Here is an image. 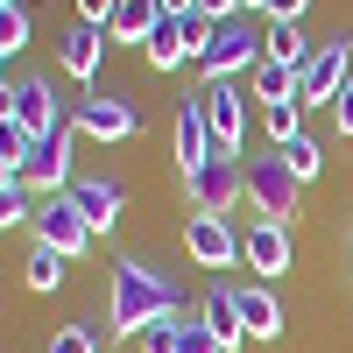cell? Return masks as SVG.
<instances>
[{"instance_id":"34","label":"cell","mask_w":353,"mask_h":353,"mask_svg":"<svg viewBox=\"0 0 353 353\" xmlns=\"http://www.w3.org/2000/svg\"><path fill=\"white\" fill-rule=\"evenodd\" d=\"M163 14H191V0H163Z\"/></svg>"},{"instance_id":"17","label":"cell","mask_w":353,"mask_h":353,"mask_svg":"<svg viewBox=\"0 0 353 353\" xmlns=\"http://www.w3.org/2000/svg\"><path fill=\"white\" fill-rule=\"evenodd\" d=\"M170 141H176V170H184V176H191V170H198L205 156L219 149V141H212V128H205V106H198V99H191L184 113H176V128H170Z\"/></svg>"},{"instance_id":"23","label":"cell","mask_w":353,"mask_h":353,"mask_svg":"<svg viewBox=\"0 0 353 353\" xmlns=\"http://www.w3.org/2000/svg\"><path fill=\"white\" fill-rule=\"evenodd\" d=\"M261 128H269V141L283 149L290 134H304V99H269L261 106Z\"/></svg>"},{"instance_id":"10","label":"cell","mask_w":353,"mask_h":353,"mask_svg":"<svg viewBox=\"0 0 353 353\" xmlns=\"http://www.w3.org/2000/svg\"><path fill=\"white\" fill-rule=\"evenodd\" d=\"M241 261L254 269V283H276L290 261H297V248H290V226H283V219H254V226L241 233Z\"/></svg>"},{"instance_id":"7","label":"cell","mask_w":353,"mask_h":353,"mask_svg":"<svg viewBox=\"0 0 353 353\" xmlns=\"http://www.w3.org/2000/svg\"><path fill=\"white\" fill-rule=\"evenodd\" d=\"M8 121H14L28 141H43L50 128H64V121H71V113H57V78H50V71H28V78H14Z\"/></svg>"},{"instance_id":"25","label":"cell","mask_w":353,"mask_h":353,"mask_svg":"<svg viewBox=\"0 0 353 353\" xmlns=\"http://www.w3.org/2000/svg\"><path fill=\"white\" fill-rule=\"evenodd\" d=\"M21 219H36V205H28V184L14 176V184H0V233L21 226Z\"/></svg>"},{"instance_id":"22","label":"cell","mask_w":353,"mask_h":353,"mask_svg":"<svg viewBox=\"0 0 353 353\" xmlns=\"http://www.w3.org/2000/svg\"><path fill=\"white\" fill-rule=\"evenodd\" d=\"M276 156L290 163V176H297V184H311V176H318V170H325V149H318V141H311V134H290V141H283V149H276Z\"/></svg>"},{"instance_id":"35","label":"cell","mask_w":353,"mask_h":353,"mask_svg":"<svg viewBox=\"0 0 353 353\" xmlns=\"http://www.w3.org/2000/svg\"><path fill=\"white\" fill-rule=\"evenodd\" d=\"M8 99H14V85H0V121H8Z\"/></svg>"},{"instance_id":"27","label":"cell","mask_w":353,"mask_h":353,"mask_svg":"<svg viewBox=\"0 0 353 353\" xmlns=\"http://www.w3.org/2000/svg\"><path fill=\"white\" fill-rule=\"evenodd\" d=\"M21 43H28V0H14V8H0V50L14 57Z\"/></svg>"},{"instance_id":"33","label":"cell","mask_w":353,"mask_h":353,"mask_svg":"<svg viewBox=\"0 0 353 353\" xmlns=\"http://www.w3.org/2000/svg\"><path fill=\"white\" fill-rule=\"evenodd\" d=\"M304 8H311V0H269V8H261V14H269V21H297Z\"/></svg>"},{"instance_id":"16","label":"cell","mask_w":353,"mask_h":353,"mask_svg":"<svg viewBox=\"0 0 353 353\" xmlns=\"http://www.w3.org/2000/svg\"><path fill=\"white\" fill-rule=\"evenodd\" d=\"M233 311H241L248 339H283V304L269 283H233Z\"/></svg>"},{"instance_id":"8","label":"cell","mask_w":353,"mask_h":353,"mask_svg":"<svg viewBox=\"0 0 353 353\" xmlns=\"http://www.w3.org/2000/svg\"><path fill=\"white\" fill-rule=\"evenodd\" d=\"M71 121H78V134H92V141H128L141 128V113H134L128 92H85L71 106Z\"/></svg>"},{"instance_id":"13","label":"cell","mask_w":353,"mask_h":353,"mask_svg":"<svg viewBox=\"0 0 353 353\" xmlns=\"http://www.w3.org/2000/svg\"><path fill=\"white\" fill-rule=\"evenodd\" d=\"M198 43H205V21L198 14H163L156 36H149V64L156 71H176L184 57H198Z\"/></svg>"},{"instance_id":"5","label":"cell","mask_w":353,"mask_h":353,"mask_svg":"<svg viewBox=\"0 0 353 353\" xmlns=\"http://www.w3.org/2000/svg\"><path fill=\"white\" fill-rule=\"evenodd\" d=\"M346 78H353V36H346V28H332V36L311 50V64L297 71V99H304V106H332Z\"/></svg>"},{"instance_id":"38","label":"cell","mask_w":353,"mask_h":353,"mask_svg":"<svg viewBox=\"0 0 353 353\" xmlns=\"http://www.w3.org/2000/svg\"><path fill=\"white\" fill-rule=\"evenodd\" d=\"M0 8H14V0H0Z\"/></svg>"},{"instance_id":"11","label":"cell","mask_w":353,"mask_h":353,"mask_svg":"<svg viewBox=\"0 0 353 353\" xmlns=\"http://www.w3.org/2000/svg\"><path fill=\"white\" fill-rule=\"evenodd\" d=\"M198 106H205V128H212V141L241 156V141H248V99H241V85H233V78L205 85V92H198Z\"/></svg>"},{"instance_id":"24","label":"cell","mask_w":353,"mask_h":353,"mask_svg":"<svg viewBox=\"0 0 353 353\" xmlns=\"http://www.w3.org/2000/svg\"><path fill=\"white\" fill-rule=\"evenodd\" d=\"M254 99L261 106H269V99H297V71H283V64L261 57V64H254Z\"/></svg>"},{"instance_id":"26","label":"cell","mask_w":353,"mask_h":353,"mask_svg":"<svg viewBox=\"0 0 353 353\" xmlns=\"http://www.w3.org/2000/svg\"><path fill=\"white\" fill-rule=\"evenodd\" d=\"M176 339H184V311H170V318H156V325L141 332V353H176Z\"/></svg>"},{"instance_id":"39","label":"cell","mask_w":353,"mask_h":353,"mask_svg":"<svg viewBox=\"0 0 353 353\" xmlns=\"http://www.w3.org/2000/svg\"><path fill=\"white\" fill-rule=\"evenodd\" d=\"M0 57H8V50H0Z\"/></svg>"},{"instance_id":"37","label":"cell","mask_w":353,"mask_h":353,"mask_svg":"<svg viewBox=\"0 0 353 353\" xmlns=\"http://www.w3.org/2000/svg\"><path fill=\"white\" fill-rule=\"evenodd\" d=\"M241 8H269V0H241Z\"/></svg>"},{"instance_id":"18","label":"cell","mask_w":353,"mask_h":353,"mask_svg":"<svg viewBox=\"0 0 353 353\" xmlns=\"http://www.w3.org/2000/svg\"><path fill=\"white\" fill-rule=\"evenodd\" d=\"M198 325H212V339H219L226 353H241V346H248V325H241V311H233V290H226V283H212V290H205Z\"/></svg>"},{"instance_id":"15","label":"cell","mask_w":353,"mask_h":353,"mask_svg":"<svg viewBox=\"0 0 353 353\" xmlns=\"http://www.w3.org/2000/svg\"><path fill=\"white\" fill-rule=\"evenodd\" d=\"M99 57H106V28H92V21H71L64 36H57V64H64V78H78V85H92Z\"/></svg>"},{"instance_id":"3","label":"cell","mask_w":353,"mask_h":353,"mask_svg":"<svg viewBox=\"0 0 353 353\" xmlns=\"http://www.w3.org/2000/svg\"><path fill=\"white\" fill-rule=\"evenodd\" d=\"M184 191H191V205L198 212H212V219H226L233 205L248 198V156H233V149H212L191 176H184Z\"/></svg>"},{"instance_id":"14","label":"cell","mask_w":353,"mask_h":353,"mask_svg":"<svg viewBox=\"0 0 353 353\" xmlns=\"http://www.w3.org/2000/svg\"><path fill=\"white\" fill-rule=\"evenodd\" d=\"M64 198L85 212V226H92V233H106L113 219L128 212V191H121V176H78V184H71Z\"/></svg>"},{"instance_id":"2","label":"cell","mask_w":353,"mask_h":353,"mask_svg":"<svg viewBox=\"0 0 353 353\" xmlns=\"http://www.w3.org/2000/svg\"><path fill=\"white\" fill-rule=\"evenodd\" d=\"M248 64H261V28H254L248 14L205 21V43H198V71H205V85H219V78L248 71Z\"/></svg>"},{"instance_id":"6","label":"cell","mask_w":353,"mask_h":353,"mask_svg":"<svg viewBox=\"0 0 353 353\" xmlns=\"http://www.w3.org/2000/svg\"><path fill=\"white\" fill-rule=\"evenodd\" d=\"M297 176H290V163L269 149V156H248V205H254V212L261 219H283L290 226V212H297Z\"/></svg>"},{"instance_id":"30","label":"cell","mask_w":353,"mask_h":353,"mask_svg":"<svg viewBox=\"0 0 353 353\" xmlns=\"http://www.w3.org/2000/svg\"><path fill=\"white\" fill-rule=\"evenodd\" d=\"M191 14L198 21H233V14H248L241 0H191Z\"/></svg>"},{"instance_id":"32","label":"cell","mask_w":353,"mask_h":353,"mask_svg":"<svg viewBox=\"0 0 353 353\" xmlns=\"http://www.w3.org/2000/svg\"><path fill=\"white\" fill-rule=\"evenodd\" d=\"M332 121H339V134H353V78L339 85V99H332Z\"/></svg>"},{"instance_id":"9","label":"cell","mask_w":353,"mask_h":353,"mask_svg":"<svg viewBox=\"0 0 353 353\" xmlns=\"http://www.w3.org/2000/svg\"><path fill=\"white\" fill-rule=\"evenodd\" d=\"M36 241H50L57 254L78 261L85 248H92V226H85V212H78L64 191H57V198H36Z\"/></svg>"},{"instance_id":"36","label":"cell","mask_w":353,"mask_h":353,"mask_svg":"<svg viewBox=\"0 0 353 353\" xmlns=\"http://www.w3.org/2000/svg\"><path fill=\"white\" fill-rule=\"evenodd\" d=\"M346 269H353V219H346Z\"/></svg>"},{"instance_id":"1","label":"cell","mask_w":353,"mask_h":353,"mask_svg":"<svg viewBox=\"0 0 353 353\" xmlns=\"http://www.w3.org/2000/svg\"><path fill=\"white\" fill-rule=\"evenodd\" d=\"M176 304H184L176 276H156L149 261H121V269H113V339H141Z\"/></svg>"},{"instance_id":"28","label":"cell","mask_w":353,"mask_h":353,"mask_svg":"<svg viewBox=\"0 0 353 353\" xmlns=\"http://www.w3.org/2000/svg\"><path fill=\"white\" fill-rule=\"evenodd\" d=\"M43 353H99V339H92V325H57V339Z\"/></svg>"},{"instance_id":"29","label":"cell","mask_w":353,"mask_h":353,"mask_svg":"<svg viewBox=\"0 0 353 353\" xmlns=\"http://www.w3.org/2000/svg\"><path fill=\"white\" fill-rule=\"evenodd\" d=\"M176 353H226L212 339V325H198V318H184V339H176Z\"/></svg>"},{"instance_id":"20","label":"cell","mask_w":353,"mask_h":353,"mask_svg":"<svg viewBox=\"0 0 353 353\" xmlns=\"http://www.w3.org/2000/svg\"><path fill=\"white\" fill-rule=\"evenodd\" d=\"M311 50H318V43L304 36L297 21H269V28H261V57H269V64H283V71H304Z\"/></svg>"},{"instance_id":"21","label":"cell","mask_w":353,"mask_h":353,"mask_svg":"<svg viewBox=\"0 0 353 353\" xmlns=\"http://www.w3.org/2000/svg\"><path fill=\"white\" fill-rule=\"evenodd\" d=\"M64 269H71V254H57L50 241H36V248H28V261H21V283H28V290H43V297H50V290L64 283Z\"/></svg>"},{"instance_id":"12","label":"cell","mask_w":353,"mask_h":353,"mask_svg":"<svg viewBox=\"0 0 353 353\" xmlns=\"http://www.w3.org/2000/svg\"><path fill=\"white\" fill-rule=\"evenodd\" d=\"M184 254L198 269H233V261H241V233L226 219H212V212H191L184 219Z\"/></svg>"},{"instance_id":"4","label":"cell","mask_w":353,"mask_h":353,"mask_svg":"<svg viewBox=\"0 0 353 353\" xmlns=\"http://www.w3.org/2000/svg\"><path fill=\"white\" fill-rule=\"evenodd\" d=\"M71 149H78V121L50 128L43 141H28V156H21V184L36 191V198H57V191H71V184H78V170H71Z\"/></svg>"},{"instance_id":"19","label":"cell","mask_w":353,"mask_h":353,"mask_svg":"<svg viewBox=\"0 0 353 353\" xmlns=\"http://www.w3.org/2000/svg\"><path fill=\"white\" fill-rule=\"evenodd\" d=\"M156 21H163V0H121L113 21H106V43H141V50H149Z\"/></svg>"},{"instance_id":"31","label":"cell","mask_w":353,"mask_h":353,"mask_svg":"<svg viewBox=\"0 0 353 353\" xmlns=\"http://www.w3.org/2000/svg\"><path fill=\"white\" fill-rule=\"evenodd\" d=\"M113 8H121V0H78V21H92V28H106V21H113Z\"/></svg>"}]
</instances>
